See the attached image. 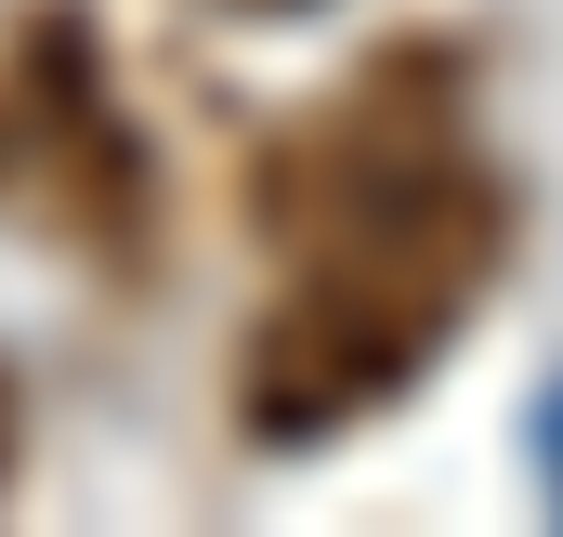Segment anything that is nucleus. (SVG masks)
<instances>
[{
  "label": "nucleus",
  "mask_w": 563,
  "mask_h": 537,
  "mask_svg": "<svg viewBox=\"0 0 563 537\" xmlns=\"http://www.w3.org/2000/svg\"><path fill=\"white\" fill-rule=\"evenodd\" d=\"M0 210H26L106 275L157 263V171H144V132L119 119V79L79 0H26L0 40Z\"/></svg>",
  "instance_id": "f257e3e1"
},
{
  "label": "nucleus",
  "mask_w": 563,
  "mask_h": 537,
  "mask_svg": "<svg viewBox=\"0 0 563 537\" xmlns=\"http://www.w3.org/2000/svg\"><path fill=\"white\" fill-rule=\"evenodd\" d=\"M210 13H301V0H210Z\"/></svg>",
  "instance_id": "f03ea898"
},
{
  "label": "nucleus",
  "mask_w": 563,
  "mask_h": 537,
  "mask_svg": "<svg viewBox=\"0 0 563 537\" xmlns=\"http://www.w3.org/2000/svg\"><path fill=\"white\" fill-rule=\"evenodd\" d=\"M0 459H13V381H0Z\"/></svg>",
  "instance_id": "7ed1b4c3"
}]
</instances>
